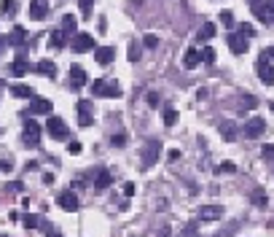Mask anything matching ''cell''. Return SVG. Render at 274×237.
<instances>
[{
  "label": "cell",
  "instance_id": "1",
  "mask_svg": "<svg viewBox=\"0 0 274 237\" xmlns=\"http://www.w3.org/2000/svg\"><path fill=\"white\" fill-rule=\"evenodd\" d=\"M92 94L95 97H121V86L113 78H97L92 84Z\"/></svg>",
  "mask_w": 274,
  "mask_h": 237
},
{
  "label": "cell",
  "instance_id": "2",
  "mask_svg": "<svg viewBox=\"0 0 274 237\" xmlns=\"http://www.w3.org/2000/svg\"><path fill=\"white\" fill-rule=\"evenodd\" d=\"M46 130H49V135H51L54 140H67V135H70V127L62 122L59 116H51L49 124H46Z\"/></svg>",
  "mask_w": 274,
  "mask_h": 237
},
{
  "label": "cell",
  "instance_id": "3",
  "mask_svg": "<svg viewBox=\"0 0 274 237\" xmlns=\"http://www.w3.org/2000/svg\"><path fill=\"white\" fill-rule=\"evenodd\" d=\"M22 140H25L27 148H35L41 143V127H38L33 118H25V135H22Z\"/></svg>",
  "mask_w": 274,
  "mask_h": 237
},
{
  "label": "cell",
  "instance_id": "4",
  "mask_svg": "<svg viewBox=\"0 0 274 237\" xmlns=\"http://www.w3.org/2000/svg\"><path fill=\"white\" fill-rule=\"evenodd\" d=\"M92 122H95V102L78 100V124L81 127H92Z\"/></svg>",
  "mask_w": 274,
  "mask_h": 237
},
{
  "label": "cell",
  "instance_id": "5",
  "mask_svg": "<svg viewBox=\"0 0 274 237\" xmlns=\"http://www.w3.org/2000/svg\"><path fill=\"white\" fill-rule=\"evenodd\" d=\"M159 156H161V140H148L143 146V164L151 167V164L159 162Z\"/></svg>",
  "mask_w": 274,
  "mask_h": 237
},
{
  "label": "cell",
  "instance_id": "6",
  "mask_svg": "<svg viewBox=\"0 0 274 237\" xmlns=\"http://www.w3.org/2000/svg\"><path fill=\"white\" fill-rule=\"evenodd\" d=\"M253 14H255L258 22H263V25H274V0L255 3V6H253Z\"/></svg>",
  "mask_w": 274,
  "mask_h": 237
},
{
  "label": "cell",
  "instance_id": "7",
  "mask_svg": "<svg viewBox=\"0 0 274 237\" xmlns=\"http://www.w3.org/2000/svg\"><path fill=\"white\" fill-rule=\"evenodd\" d=\"M242 132H245V138H261L263 135V132H266V118H247V122H245V130H242Z\"/></svg>",
  "mask_w": 274,
  "mask_h": 237
},
{
  "label": "cell",
  "instance_id": "8",
  "mask_svg": "<svg viewBox=\"0 0 274 237\" xmlns=\"http://www.w3.org/2000/svg\"><path fill=\"white\" fill-rule=\"evenodd\" d=\"M57 205L65 213H75L78 210V194H73V189H67V192H62L57 197Z\"/></svg>",
  "mask_w": 274,
  "mask_h": 237
},
{
  "label": "cell",
  "instance_id": "9",
  "mask_svg": "<svg viewBox=\"0 0 274 237\" xmlns=\"http://www.w3.org/2000/svg\"><path fill=\"white\" fill-rule=\"evenodd\" d=\"M92 49H95V38L89 33H75L73 35V51L83 54V51H92Z\"/></svg>",
  "mask_w": 274,
  "mask_h": 237
},
{
  "label": "cell",
  "instance_id": "10",
  "mask_svg": "<svg viewBox=\"0 0 274 237\" xmlns=\"http://www.w3.org/2000/svg\"><path fill=\"white\" fill-rule=\"evenodd\" d=\"M255 70H258V78H261V81H263L266 86H271V84H274V68H271V62L266 60V57L258 60Z\"/></svg>",
  "mask_w": 274,
  "mask_h": 237
},
{
  "label": "cell",
  "instance_id": "11",
  "mask_svg": "<svg viewBox=\"0 0 274 237\" xmlns=\"http://www.w3.org/2000/svg\"><path fill=\"white\" fill-rule=\"evenodd\" d=\"M226 41H229V49L234 54H247V41H250V38H245L242 33H229Z\"/></svg>",
  "mask_w": 274,
  "mask_h": 237
},
{
  "label": "cell",
  "instance_id": "12",
  "mask_svg": "<svg viewBox=\"0 0 274 237\" xmlns=\"http://www.w3.org/2000/svg\"><path fill=\"white\" fill-rule=\"evenodd\" d=\"M30 19H35V22H43L46 19V14H49V0H33L30 3Z\"/></svg>",
  "mask_w": 274,
  "mask_h": 237
},
{
  "label": "cell",
  "instance_id": "13",
  "mask_svg": "<svg viewBox=\"0 0 274 237\" xmlns=\"http://www.w3.org/2000/svg\"><path fill=\"white\" fill-rule=\"evenodd\" d=\"M30 113H35V116H46V113H49L51 116V100L33 97V100H30Z\"/></svg>",
  "mask_w": 274,
  "mask_h": 237
},
{
  "label": "cell",
  "instance_id": "14",
  "mask_svg": "<svg viewBox=\"0 0 274 237\" xmlns=\"http://www.w3.org/2000/svg\"><path fill=\"white\" fill-rule=\"evenodd\" d=\"M70 86H73V89L86 86V70L81 65H70Z\"/></svg>",
  "mask_w": 274,
  "mask_h": 237
},
{
  "label": "cell",
  "instance_id": "15",
  "mask_svg": "<svg viewBox=\"0 0 274 237\" xmlns=\"http://www.w3.org/2000/svg\"><path fill=\"white\" fill-rule=\"evenodd\" d=\"M6 41H9V46H17V49H25V43H27V33H25V27H14L11 30V35L6 38Z\"/></svg>",
  "mask_w": 274,
  "mask_h": 237
},
{
  "label": "cell",
  "instance_id": "16",
  "mask_svg": "<svg viewBox=\"0 0 274 237\" xmlns=\"http://www.w3.org/2000/svg\"><path fill=\"white\" fill-rule=\"evenodd\" d=\"M221 216H223V205H205V208L199 210L202 221H218Z\"/></svg>",
  "mask_w": 274,
  "mask_h": 237
},
{
  "label": "cell",
  "instance_id": "17",
  "mask_svg": "<svg viewBox=\"0 0 274 237\" xmlns=\"http://www.w3.org/2000/svg\"><path fill=\"white\" fill-rule=\"evenodd\" d=\"M95 60L100 62V65H111V62L116 60V49L113 46H100V49H95Z\"/></svg>",
  "mask_w": 274,
  "mask_h": 237
},
{
  "label": "cell",
  "instance_id": "18",
  "mask_svg": "<svg viewBox=\"0 0 274 237\" xmlns=\"http://www.w3.org/2000/svg\"><path fill=\"white\" fill-rule=\"evenodd\" d=\"M9 70H11V76H27L30 73V62L25 60V54H19V57L11 62Z\"/></svg>",
  "mask_w": 274,
  "mask_h": 237
},
{
  "label": "cell",
  "instance_id": "19",
  "mask_svg": "<svg viewBox=\"0 0 274 237\" xmlns=\"http://www.w3.org/2000/svg\"><path fill=\"white\" fill-rule=\"evenodd\" d=\"M11 94H14V97H22V100H33L35 97L33 86H27V84H14L11 86Z\"/></svg>",
  "mask_w": 274,
  "mask_h": 237
},
{
  "label": "cell",
  "instance_id": "20",
  "mask_svg": "<svg viewBox=\"0 0 274 237\" xmlns=\"http://www.w3.org/2000/svg\"><path fill=\"white\" fill-rule=\"evenodd\" d=\"M25 226L27 229H46V232H51L49 224H46L41 216H35V213H27V216H25Z\"/></svg>",
  "mask_w": 274,
  "mask_h": 237
},
{
  "label": "cell",
  "instance_id": "21",
  "mask_svg": "<svg viewBox=\"0 0 274 237\" xmlns=\"http://www.w3.org/2000/svg\"><path fill=\"white\" fill-rule=\"evenodd\" d=\"M67 33H65V30H54V33H51V38H49V46H51V49H62V46H65L67 43Z\"/></svg>",
  "mask_w": 274,
  "mask_h": 237
},
{
  "label": "cell",
  "instance_id": "22",
  "mask_svg": "<svg viewBox=\"0 0 274 237\" xmlns=\"http://www.w3.org/2000/svg\"><path fill=\"white\" fill-rule=\"evenodd\" d=\"M35 70H38L41 76H49V78H54V76H57V65H54L51 60H41V62L35 65Z\"/></svg>",
  "mask_w": 274,
  "mask_h": 237
},
{
  "label": "cell",
  "instance_id": "23",
  "mask_svg": "<svg viewBox=\"0 0 274 237\" xmlns=\"http://www.w3.org/2000/svg\"><path fill=\"white\" fill-rule=\"evenodd\" d=\"M202 62V51H197V49H189L186 51V57H183V65L189 68V70H194Z\"/></svg>",
  "mask_w": 274,
  "mask_h": 237
},
{
  "label": "cell",
  "instance_id": "24",
  "mask_svg": "<svg viewBox=\"0 0 274 237\" xmlns=\"http://www.w3.org/2000/svg\"><path fill=\"white\" fill-rule=\"evenodd\" d=\"M62 30H65L67 35H75L78 33V19L73 17V14H65V17H62Z\"/></svg>",
  "mask_w": 274,
  "mask_h": 237
},
{
  "label": "cell",
  "instance_id": "25",
  "mask_svg": "<svg viewBox=\"0 0 274 237\" xmlns=\"http://www.w3.org/2000/svg\"><path fill=\"white\" fill-rule=\"evenodd\" d=\"M218 130H221L223 140H229V143H234V140H237V127H234V122H223Z\"/></svg>",
  "mask_w": 274,
  "mask_h": 237
},
{
  "label": "cell",
  "instance_id": "26",
  "mask_svg": "<svg viewBox=\"0 0 274 237\" xmlns=\"http://www.w3.org/2000/svg\"><path fill=\"white\" fill-rule=\"evenodd\" d=\"M111 184H113L111 172H108V170H97V175H95V186H97V189H108Z\"/></svg>",
  "mask_w": 274,
  "mask_h": 237
},
{
  "label": "cell",
  "instance_id": "27",
  "mask_svg": "<svg viewBox=\"0 0 274 237\" xmlns=\"http://www.w3.org/2000/svg\"><path fill=\"white\" fill-rule=\"evenodd\" d=\"M213 35H215V25H213V22L202 25V30H199V41H210Z\"/></svg>",
  "mask_w": 274,
  "mask_h": 237
},
{
  "label": "cell",
  "instance_id": "28",
  "mask_svg": "<svg viewBox=\"0 0 274 237\" xmlns=\"http://www.w3.org/2000/svg\"><path fill=\"white\" fill-rule=\"evenodd\" d=\"M175 122H177V110L167 108V110H164V127H175Z\"/></svg>",
  "mask_w": 274,
  "mask_h": 237
},
{
  "label": "cell",
  "instance_id": "29",
  "mask_svg": "<svg viewBox=\"0 0 274 237\" xmlns=\"http://www.w3.org/2000/svg\"><path fill=\"white\" fill-rule=\"evenodd\" d=\"M239 108H245V110H253V108H258V100L253 97V94H245V97L239 100Z\"/></svg>",
  "mask_w": 274,
  "mask_h": 237
},
{
  "label": "cell",
  "instance_id": "30",
  "mask_svg": "<svg viewBox=\"0 0 274 237\" xmlns=\"http://www.w3.org/2000/svg\"><path fill=\"white\" fill-rule=\"evenodd\" d=\"M127 57H129V62H137L140 60V43L137 41H129V54H127Z\"/></svg>",
  "mask_w": 274,
  "mask_h": 237
},
{
  "label": "cell",
  "instance_id": "31",
  "mask_svg": "<svg viewBox=\"0 0 274 237\" xmlns=\"http://www.w3.org/2000/svg\"><path fill=\"white\" fill-rule=\"evenodd\" d=\"M237 33H242L245 38H253V35H255V27H253V25H245V22H242V25L237 27Z\"/></svg>",
  "mask_w": 274,
  "mask_h": 237
},
{
  "label": "cell",
  "instance_id": "32",
  "mask_svg": "<svg viewBox=\"0 0 274 237\" xmlns=\"http://www.w3.org/2000/svg\"><path fill=\"white\" fill-rule=\"evenodd\" d=\"M111 146H116V148H124V146H127V135H124V132H119V135H113V138H111Z\"/></svg>",
  "mask_w": 274,
  "mask_h": 237
},
{
  "label": "cell",
  "instance_id": "33",
  "mask_svg": "<svg viewBox=\"0 0 274 237\" xmlns=\"http://www.w3.org/2000/svg\"><path fill=\"white\" fill-rule=\"evenodd\" d=\"M202 62H207V65H213V62H215V51L210 49V46H207V49H202Z\"/></svg>",
  "mask_w": 274,
  "mask_h": 237
},
{
  "label": "cell",
  "instance_id": "34",
  "mask_svg": "<svg viewBox=\"0 0 274 237\" xmlns=\"http://www.w3.org/2000/svg\"><path fill=\"white\" fill-rule=\"evenodd\" d=\"M215 172H218V175H223V172H229V175H231V172H237V167H234L231 162H226V164H218Z\"/></svg>",
  "mask_w": 274,
  "mask_h": 237
},
{
  "label": "cell",
  "instance_id": "35",
  "mask_svg": "<svg viewBox=\"0 0 274 237\" xmlns=\"http://www.w3.org/2000/svg\"><path fill=\"white\" fill-rule=\"evenodd\" d=\"M221 22H223V27H234V14L231 11H221Z\"/></svg>",
  "mask_w": 274,
  "mask_h": 237
},
{
  "label": "cell",
  "instance_id": "36",
  "mask_svg": "<svg viewBox=\"0 0 274 237\" xmlns=\"http://www.w3.org/2000/svg\"><path fill=\"white\" fill-rule=\"evenodd\" d=\"M143 46H145V49H156V46H159V38H156V35H145Z\"/></svg>",
  "mask_w": 274,
  "mask_h": 237
},
{
  "label": "cell",
  "instance_id": "37",
  "mask_svg": "<svg viewBox=\"0 0 274 237\" xmlns=\"http://www.w3.org/2000/svg\"><path fill=\"white\" fill-rule=\"evenodd\" d=\"M78 6H81L83 17H89V14H92V6H95V0H78Z\"/></svg>",
  "mask_w": 274,
  "mask_h": 237
},
{
  "label": "cell",
  "instance_id": "38",
  "mask_svg": "<svg viewBox=\"0 0 274 237\" xmlns=\"http://www.w3.org/2000/svg\"><path fill=\"white\" fill-rule=\"evenodd\" d=\"M253 200H255V205H258V208H266V202H269V200H266V194H263V192H255V194H253Z\"/></svg>",
  "mask_w": 274,
  "mask_h": 237
},
{
  "label": "cell",
  "instance_id": "39",
  "mask_svg": "<svg viewBox=\"0 0 274 237\" xmlns=\"http://www.w3.org/2000/svg\"><path fill=\"white\" fill-rule=\"evenodd\" d=\"M3 11L9 14V17H11V14H17V6H14V0H3Z\"/></svg>",
  "mask_w": 274,
  "mask_h": 237
},
{
  "label": "cell",
  "instance_id": "40",
  "mask_svg": "<svg viewBox=\"0 0 274 237\" xmlns=\"http://www.w3.org/2000/svg\"><path fill=\"white\" fill-rule=\"evenodd\" d=\"M261 156H263V159H274V146H263L261 148Z\"/></svg>",
  "mask_w": 274,
  "mask_h": 237
},
{
  "label": "cell",
  "instance_id": "41",
  "mask_svg": "<svg viewBox=\"0 0 274 237\" xmlns=\"http://www.w3.org/2000/svg\"><path fill=\"white\" fill-rule=\"evenodd\" d=\"M148 105H151V108L159 105V92H151V94H148Z\"/></svg>",
  "mask_w": 274,
  "mask_h": 237
},
{
  "label": "cell",
  "instance_id": "42",
  "mask_svg": "<svg viewBox=\"0 0 274 237\" xmlns=\"http://www.w3.org/2000/svg\"><path fill=\"white\" fill-rule=\"evenodd\" d=\"M0 170H3V172H11V170H14V162H11V159H3V162H0Z\"/></svg>",
  "mask_w": 274,
  "mask_h": 237
},
{
  "label": "cell",
  "instance_id": "43",
  "mask_svg": "<svg viewBox=\"0 0 274 237\" xmlns=\"http://www.w3.org/2000/svg\"><path fill=\"white\" fill-rule=\"evenodd\" d=\"M261 57H266V60H274V46H269V49H263V51H261Z\"/></svg>",
  "mask_w": 274,
  "mask_h": 237
},
{
  "label": "cell",
  "instance_id": "44",
  "mask_svg": "<svg viewBox=\"0 0 274 237\" xmlns=\"http://www.w3.org/2000/svg\"><path fill=\"white\" fill-rule=\"evenodd\" d=\"M67 151H70V154H81V143H70Z\"/></svg>",
  "mask_w": 274,
  "mask_h": 237
},
{
  "label": "cell",
  "instance_id": "45",
  "mask_svg": "<svg viewBox=\"0 0 274 237\" xmlns=\"http://www.w3.org/2000/svg\"><path fill=\"white\" fill-rule=\"evenodd\" d=\"M132 194H135V184H127L124 186V197H132Z\"/></svg>",
  "mask_w": 274,
  "mask_h": 237
},
{
  "label": "cell",
  "instance_id": "46",
  "mask_svg": "<svg viewBox=\"0 0 274 237\" xmlns=\"http://www.w3.org/2000/svg\"><path fill=\"white\" fill-rule=\"evenodd\" d=\"M169 159H172V162L180 159V151H177V148H172V151H169Z\"/></svg>",
  "mask_w": 274,
  "mask_h": 237
},
{
  "label": "cell",
  "instance_id": "47",
  "mask_svg": "<svg viewBox=\"0 0 274 237\" xmlns=\"http://www.w3.org/2000/svg\"><path fill=\"white\" fill-rule=\"evenodd\" d=\"M43 184H49V186L54 184V175H51V172H46V175H43Z\"/></svg>",
  "mask_w": 274,
  "mask_h": 237
},
{
  "label": "cell",
  "instance_id": "48",
  "mask_svg": "<svg viewBox=\"0 0 274 237\" xmlns=\"http://www.w3.org/2000/svg\"><path fill=\"white\" fill-rule=\"evenodd\" d=\"M6 189H11V192H22L25 186H22V184H11V186H6Z\"/></svg>",
  "mask_w": 274,
  "mask_h": 237
},
{
  "label": "cell",
  "instance_id": "49",
  "mask_svg": "<svg viewBox=\"0 0 274 237\" xmlns=\"http://www.w3.org/2000/svg\"><path fill=\"white\" fill-rule=\"evenodd\" d=\"M161 237H169V229H167V226L161 229Z\"/></svg>",
  "mask_w": 274,
  "mask_h": 237
},
{
  "label": "cell",
  "instance_id": "50",
  "mask_svg": "<svg viewBox=\"0 0 274 237\" xmlns=\"http://www.w3.org/2000/svg\"><path fill=\"white\" fill-rule=\"evenodd\" d=\"M49 237H62L59 232H49Z\"/></svg>",
  "mask_w": 274,
  "mask_h": 237
},
{
  "label": "cell",
  "instance_id": "51",
  "mask_svg": "<svg viewBox=\"0 0 274 237\" xmlns=\"http://www.w3.org/2000/svg\"><path fill=\"white\" fill-rule=\"evenodd\" d=\"M247 3H253V6H255V3H261V0H247Z\"/></svg>",
  "mask_w": 274,
  "mask_h": 237
},
{
  "label": "cell",
  "instance_id": "52",
  "mask_svg": "<svg viewBox=\"0 0 274 237\" xmlns=\"http://www.w3.org/2000/svg\"><path fill=\"white\" fill-rule=\"evenodd\" d=\"M271 113H274V102H271Z\"/></svg>",
  "mask_w": 274,
  "mask_h": 237
}]
</instances>
